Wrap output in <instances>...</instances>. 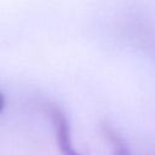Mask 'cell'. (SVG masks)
I'll list each match as a JSON object with an SVG mask.
<instances>
[{"label":"cell","mask_w":155,"mask_h":155,"mask_svg":"<svg viewBox=\"0 0 155 155\" xmlns=\"http://www.w3.org/2000/svg\"><path fill=\"white\" fill-rule=\"evenodd\" d=\"M53 124L54 134L57 139V144L62 151V155H79L71 147V137H70V126L67 120L64 111L54 104H46L45 107Z\"/></svg>","instance_id":"1"},{"label":"cell","mask_w":155,"mask_h":155,"mask_svg":"<svg viewBox=\"0 0 155 155\" xmlns=\"http://www.w3.org/2000/svg\"><path fill=\"white\" fill-rule=\"evenodd\" d=\"M102 131H103V134L105 136V138L110 142V144H113L114 155H131V151H130L127 144L125 143V140L122 139V137L110 125L104 122L102 125Z\"/></svg>","instance_id":"2"},{"label":"cell","mask_w":155,"mask_h":155,"mask_svg":"<svg viewBox=\"0 0 155 155\" xmlns=\"http://www.w3.org/2000/svg\"><path fill=\"white\" fill-rule=\"evenodd\" d=\"M4 107H5V97H4V94L0 92V113L2 111Z\"/></svg>","instance_id":"3"}]
</instances>
